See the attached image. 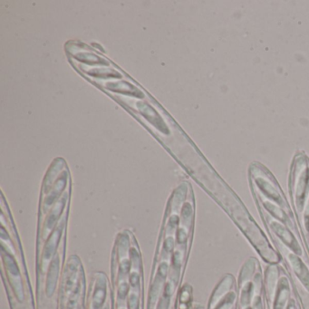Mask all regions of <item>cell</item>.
I'll use <instances>...</instances> for the list:
<instances>
[{"label": "cell", "instance_id": "obj_1", "mask_svg": "<svg viewBox=\"0 0 309 309\" xmlns=\"http://www.w3.org/2000/svg\"><path fill=\"white\" fill-rule=\"evenodd\" d=\"M58 273H59V259L56 258L52 260L49 271L47 274V278H46V290L45 291L48 297H52L56 290Z\"/></svg>", "mask_w": 309, "mask_h": 309}, {"label": "cell", "instance_id": "obj_2", "mask_svg": "<svg viewBox=\"0 0 309 309\" xmlns=\"http://www.w3.org/2000/svg\"><path fill=\"white\" fill-rule=\"evenodd\" d=\"M106 297V280L105 278H98L95 284V292L93 296V309H101Z\"/></svg>", "mask_w": 309, "mask_h": 309}, {"label": "cell", "instance_id": "obj_3", "mask_svg": "<svg viewBox=\"0 0 309 309\" xmlns=\"http://www.w3.org/2000/svg\"><path fill=\"white\" fill-rule=\"evenodd\" d=\"M61 233H62V228L58 227L54 231V233L51 235L50 239L46 242L45 247H44V256L45 259H51L54 256L57 249V244L59 242V239L61 237Z\"/></svg>", "mask_w": 309, "mask_h": 309}, {"label": "cell", "instance_id": "obj_4", "mask_svg": "<svg viewBox=\"0 0 309 309\" xmlns=\"http://www.w3.org/2000/svg\"><path fill=\"white\" fill-rule=\"evenodd\" d=\"M173 288L170 283L166 285L164 288V294L161 297L159 304H158L157 309H169L170 303V297L172 295Z\"/></svg>", "mask_w": 309, "mask_h": 309}, {"label": "cell", "instance_id": "obj_5", "mask_svg": "<svg viewBox=\"0 0 309 309\" xmlns=\"http://www.w3.org/2000/svg\"><path fill=\"white\" fill-rule=\"evenodd\" d=\"M63 202H60L59 204H57V206L54 208L53 211L51 212L50 217L48 218L47 222H46V227L47 228H51L55 225V223L57 222L59 215L61 214V211L63 209Z\"/></svg>", "mask_w": 309, "mask_h": 309}, {"label": "cell", "instance_id": "obj_6", "mask_svg": "<svg viewBox=\"0 0 309 309\" xmlns=\"http://www.w3.org/2000/svg\"><path fill=\"white\" fill-rule=\"evenodd\" d=\"M128 308L129 309H139V299H138V297L133 293H132L128 298Z\"/></svg>", "mask_w": 309, "mask_h": 309}, {"label": "cell", "instance_id": "obj_7", "mask_svg": "<svg viewBox=\"0 0 309 309\" xmlns=\"http://www.w3.org/2000/svg\"><path fill=\"white\" fill-rule=\"evenodd\" d=\"M128 291H129V287L128 284L124 282L119 286V288H118V298L121 300H124L125 297H126L127 294H128Z\"/></svg>", "mask_w": 309, "mask_h": 309}, {"label": "cell", "instance_id": "obj_8", "mask_svg": "<svg viewBox=\"0 0 309 309\" xmlns=\"http://www.w3.org/2000/svg\"><path fill=\"white\" fill-rule=\"evenodd\" d=\"M139 281V275H138L136 272H133V273L130 275V284L132 286V288L138 287Z\"/></svg>", "mask_w": 309, "mask_h": 309}, {"label": "cell", "instance_id": "obj_9", "mask_svg": "<svg viewBox=\"0 0 309 309\" xmlns=\"http://www.w3.org/2000/svg\"><path fill=\"white\" fill-rule=\"evenodd\" d=\"M172 248H173V240H171V239H168V240L165 241L164 249H165L167 252H170Z\"/></svg>", "mask_w": 309, "mask_h": 309}, {"label": "cell", "instance_id": "obj_10", "mask_svg": "<svg viewBox=\"0 0 309 309\" xmlns=\"http://www.w3.org/2000/svg\"><path fill=\"white\" fill-rule=\"evenodd\" d=\"M108 309V308H105V309Z\"/></svg>", "mask_w": 309, "mask_h": 309}]
</instances>
